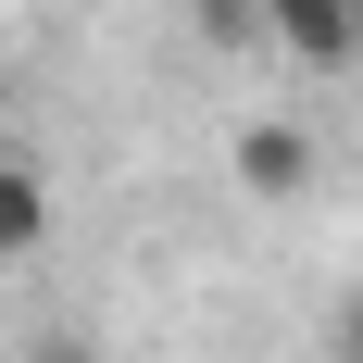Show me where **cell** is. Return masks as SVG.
Here are the masks:
<instances>
[{"instance_id": "3", "label": "cell", "mask_w": 363, "mask_h": 363, "mask_svg": "<svg viewBox=\"0 0 363 363\" xmlns=\"http://www.w3.org/2000/svg\"><path fill=\"white\" fill-rule=\"evenodd\" d=\"M50 251V176H26V163H0V263Z\"/></svg>"}, {"instance_id": "1", "label": "cell", "mask_w": 363, "mask_h": 363, "mask_svg": "<svg viewBox=\"0 0 363 363\" xmlns=\"http://www.w3.org/2000/svg\"><path fill=\"white\" fill-rule=\"evenodd\" d=\"M238 188H251V201H301V188H313V138H301L289 113H251V125H238Z\"/></svg>"}, {"instance_id": "2", "label": "cell", "mask_w": 363, "mask_h": 363, "mask_svg": "<svg viewBox=\"0 0 363 363\" xmlns=\"http://www.w3.org/2000/svg\"><path fill=\"white\" fill-rule=\"evenodd\" d=\"M251 13L289 38L301 63H351V50H363V0H251Z\"/></svg>"}, {"instance_id": "4", "label": "cell", "mask_w": 363, "mask_h": 363, "mask_svg": "<svg viewBox=\"0 0 363 363\" xmlns=\"http://www.w3.org/2000/svg\"><path fill=\"white\" fill-rule=\"evenodd\" d=\"M338 363H363V289L338 301Z\"/></svg>"}]
</instances>
